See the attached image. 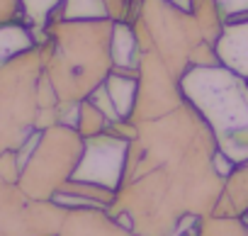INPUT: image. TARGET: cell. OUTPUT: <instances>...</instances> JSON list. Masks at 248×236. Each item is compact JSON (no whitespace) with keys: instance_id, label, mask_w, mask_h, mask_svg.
Here are the masks:
<instances>
[{"instance_id":"cell-1","label":"cell","mask_w":248,"mask_h":236,"mask_svg":"<svg viewBox=\"0 0 248 236\" xmlns=\"http://www.w3.org/2000/svg\"><path fill=\"white\" fill-rule=\"evenodd\" d=\"M137 127L109 214L139 236H197L224 192L214 132L190 102Z\"/></svg>"},{"instance_id":"cell-2","label":"cell","mask_w":248,"mask_h":236,"mask_svg":"<svg viewBox=\"0 0 248 236\" xmlns=\"http://www.w3.org/2000/svg\"><path fill=\"white\" fill-rule=\"evenodd\" d=\"M114 20H61L44 27V73L59 97L61 125H76L78 105L112 73Z\"/></svg>"},{"instance_id":"cell-3","label":"cell","mask_w":248,"mask_h":236,"mask_svg":"<svg viewBox=\"0 0 248 236\" xmlns=\"http://www.w3.org/2000/svg\"><path fill=\"white\" fill-rule=\"evenodd\" d=\"M185 100L214 132L217 146L233 163L248 161V78L226 66H192L180 80Z\"/></svg>"},{"instance_id":"cell-4","label":"cell","mask_w":248,"mask_h":236,"mask_svg":"<svg viewBox=\"0 0 248 236\" xmlns=\"http://www.w3.org/2000/svg\"><path fill=\"white\" fill-rule=\"evenodd\" d=\"M132 27L139 47H154L178 78L187 73L195 49L204 42L197 17L190 10L173 5L170 0H141Z\"/></svg>"},{"instance_id":"cell-5","label":"cell","mask_w":248,"mask_h":236,"mask_svg":"<svg viewBox=\"0 0 248 236\" xmlns=\"http://www.w3.org/2000/svg\"><path fill=\"white\" fill-rule=\"evenodd\" d=\"M85 151V139L71 125L46 127L22 168L20 188L34 200H51L59 188L73 178Z\"/></svg>"},{"instance_id":"cell-6","label":"cell","mask_w":248,"mask_h":236,"mask_svg":"<svg viewBox=\"0 0 248 236\" xmlns=\"http://www.w3.org/2000/svg\"><path fill=\"white\" fill-rule=\"evenodd\" d=\"M127 151H129V142L127 139L112 137L107 132H102L97 137H88L83 158H80L73 178L76 180L97 183V185L109 188V190H117L122 178H124Z\"/></svg>"},{"instance_id":"cell-7","label":"cell","mask_w":248,"mask_h":236,"mask_svg":"<svg viewBox=\"0 0 248 236\" xmlns=\"http://www.w3.org/2000/svg\"><path fill=\"white\" fill-rule=\"evenodd\" d=\"M59 236H139L119 224L105 207H73L66 212Z\"/></svg>"},{"instance_id":"cell-8","label":"cell","mask_w":248,"mask_h":236,"mask_svg":"<svg viewBox=\"0 0 248 236\" xmlns=\"http://www.w3.org/2000/svg\"><path fill=\"white\" fill-rule=\"evenodd\" d=\"M219 63L248 78V15L226 17L224 32L214 44Z\"/></svg>"},{"instance_id":"cell-9","label":"cell","mask_w":248,"mask_h":236,"mask_svg":"<svg viewBox=\"0 0 248 236\" xmlns=\"http://www.w3.org/2000/svg\"><path fill=\"white\" fill-rule=\"evenodd\" d=\"M248 212V161L236 163L224 178V192L212 217H243Z\"/></svg>"},{"instance_id":"cell-10","label":"cell","mask_w":248,"mask_h":236,"mask_svg":"<svg viewBox=\"0 0 248 236\" xmlns=\"http://www.w3.org/2000/svg\"><path fill=\"white\" fill-rule=\"evenodd\" d=\"M102 85H105V90L117 110L119 120H132V112L137 107V95H139V78L112 71Z\"/></svg>"},{"instance_id":"cell-11","label":"cell","mask_w":248,"mask_h":236,"mask_svg":"<svg viewBox=\"0 0 248 236\" xmlns=\"http://www.w3.org/2000/svg\"><path fill=\"white\" fill-rule=\"evenodd\" d=\"M112 61L114 68H139L141 47L129 22H114L112 27Z\"/></svg>"},{"instance_id":"cell-12","label":"cell","mask_w":248,"mask_h":236,"mask_svg":"<svg viewBox=\"0 0 248 236\" xmlns=\"http://www.w3.org/2000/svg\"><path fill=\"white\" fill-rule=\"evenodd\" d=\"M39 44L37 34L27 25H0V68L13 56L27 51L30 47Z\"/></svg>"},{"instance_id":"cell-13","label":"cell","mask_w":248,"mask_h":236,"mask_svg":"<svg viewBox=\"0 0 248 236\" xmlns=\"http://www.w3.org/2000/svg\"><path fill=\"white\" fill-rule=\"evenodd\" d=\"M107 125H109L107 114H105L90 97H85V100L78 105V110H76V125H73V127L80 132L83 139L102 134V132L107 129Z\"/></svg>"},{"instance_id":"cell-14","label":"cell","mask_w":248,"mask_h":236,"mask_svg":"<svg viewBox=\"0 0 248 236\" xmlns=\"http://www.w3.org/2000/svg\"><path fill=\"white\" fill-rule=\"evenodd\" d=\"M61 17L63 20H102L107 15L105 0H61Z\"/></svg>"},{"instance_id":"cell-15","label":"cell","mask_w":248,"mask_h":236,"mask_svg":"<svg viewBox=\"0 0 248 236\" xmlns=\"http://www.w3.org/2000/svg\"><path fill=\"white\" fill-rule=\"evenodd\" d=\"M107 5V15L114 22H134L141 8V0H105Z\"/></svg>"},{"instance_id":"cell-16","label":"cell","mask_w":248,"mask_h":236,"mask_svg":"<svg viewBox=\"0 0 248 236\" xmlns=\"http://www.w3.org/2000/svg\"><path fill=\"white\" fill-rule=\"evenodd\" d=\"M224 17H238V15H248V0H217Z\"/></svg>"},{"instance_id":"cell-17","label":"cell","mask_w":248,"mask_h":236,"mask_svg":"<svg viewBox=\"0 0 248 236\" xmlns=\"http://www.w3.org/2000/svg\"><path fill=\"white\" fill-rule=\"evenodd\" d=\"M173 5H178V8H183V10H192V0H170Z\"/></svg>"}]
</instances>
